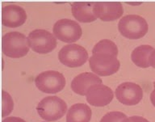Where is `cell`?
<instances>
[{"instance_id": "6da1fadb", "label": "cell", "mask_w": 155, "mask_h": 122, "mask_svg": "<svg viewBox=\"0 0 155 122\" xmlns=\"http://www.w3.org/2000/svg\"><path fill=\"white\" fill-rule=\"evenodd\" d=\"M2 49L6 56L12 58H23L29 51L28 37L19 32H11L2 37Z\"/></svg>"}, {"instance_id": "7a4b0ae2", "label": "cell", "mask_w": 155, "mask_h": 122, "mask_svg": "<svg viewBox=\"0 0 155 122\" xmlns=\"http://www.w3.org/2000/svg\"><path fill=\"white\" fill-rule=\"evenodd\" d=\"M118 29L123 37L131 40L140 39L149 29L147 21L137 15H128L120 19Z\"/></svg>"}, {"instance_id": "3957f363", "label": "cell", "mask_w": 155, "mask_h": 122, "mask_svg": "<svg viewBox=\"0 0 155 122\" xmlns=\"http://www.w3.org/2000/svg\"><path fill=\"white\" fill-rule=\"evenodd\" d=\"M39 116L46 121H55L65 116L66 103L58 96H47L41 100L36 107Z\"/></svg>"}, {"instance_id": "277c9868", "label": "cell", "mask_w": 155, "mask_h": 122, "mask_svg": "<svg viewBox=\"0 0 155 122\" xmlns=\"http://www.w3.org/2000/svg\"><path fill=\"white\" fill-rule=\"evenodd\" d=\"M91 71L99 76H108L116 73L120 63L117 56L106 53L93 54L89 60Z\"/></svg>"}, {"instance_id": "5b68a950", "label": "cell", "mask_w": 155, "mask_h": 122, "mask_svg": "<svg viewBox=\"0 0 155 122\" xmlns=\"http://www.w3.org/2000/svg\"><path fill=\"white\" fill-rule=\"evenodd\" d=\"M36 87L42 92L55 94L60 92L65 86V78L62 74L55 71L42 72L35 78Z\"/></svg>"}, {"instance_id": "8992f818", "label": "cell", "mask_w": 155, "mask_h": 122, "mask_svg": "<svg viewBox=\"0 0 155 122\" xmlns=\"http://www.w3.org/2000/svg\"><path fill=\"white\" fill-rule=\"evenodd\" d=\"M29 46L38 54H48L57 47V39L50 32L45 29H35L28 37Z\"/></svg>"}, {"instance_id": "52a82bcc", "label": "cell", "mask_w": 155, "mask_h": 122, "mask_svg": "<svg viewBox=\"0 0 155 122\" xmlns=\"http://www.w3.org/2000/svg\"><path fill=\"white\" fill-rule=\"evenodd\" d=\"M58 58L61 63L68 67H79L87 61L88 53L84 47L77 44H70L61 49Z\"/></svg>"}, {"instance_id": "ba28073f", "label": "cell", "mask_w": 155, "mask_h": 122, "mask_svg": "<svg viewBox=\"0 0 155 122\" xmlns=\"http://www.w3.org/2000/svg\"><path fill=\"white\" fill-rule=\"evenodd\" d=\"M53 34L56 38L66 43L77 41L82 37V28L76 21L70 19H61L53 25Z\"/></svg>"}, {"instance_id": "9c48e42d", "label": "cell", "mask_w": 155, "mask_h": 122, "mask_svg": "<svg viewBox=\"0 0 155 122\" xmlns=\"http://www.w3.org/2000/svg\"><path fill=\"white\" fill-rule=\"evenodd\" d=\"M116 99L124 105H136L142 100L143 90L137 83L125 82L116 90Z\"/></svg>"}, {"instance_id": "30bf717a", "label": "cell", "mask_w": 155, "mask_h": 122, "mask_svg": "<svg viewBox=\"0 0 155 122\" xmlns=\"http://www.w3.org/2000/svg\"><path fill=\"white\" fill-rule=\"evenodd\" d=\"M93 12L103 21H113L121 17L124 8L120 2H94Z\"/></svg>"}, {"instance_id": "8fae6325", "label": "cell", "mask_w": 155, "mask_h": 122, "mask_svg": "<svg viewBox=\"0 0 155 122\" xmlns=\"http://www.w3.org/2000/svg\"><path fill=\"white\" fill-rule=\"evenodd\" d=\"M87 100L90 104L94 107H104L111 102L114 94L111 88L102 83L94 84L88 89Z\"/></svg>"}, {"instance_id": "7c38bea8", "label": "cell", "mask_w": 155, "mask_h": 122, "mask_svg": "<svg viewBox=\"0 0 155 122\" xmlns=\"http://www.w3.org/2000/svg\"><path fill=\"white\" fill-rule=\"evenodd\" d=\"M27 20V13L24 9L17 5H7L2 9V25L8 28L21 26Z\"/></svg>"}, {"instance_id": "4fadbf2b", "label": "cell", "mask_w": 155, "mask_h": 122, "mask_svg": "<svg viewBox=\"0 0 155 122\" xmlns=\"http://www.w3.org/2000/svg\"><path fill=\"white\" fill-rule=\"evenodd\" d=\"M99 83H102V79L97 74L85 72L74 77L71 82V89L78 95H86L91 86Z\"/></svg>"}, {"instance_id": "5bb4252c", "label": "cell", "mask_w": 155, "mask_h": 122, "mask_svg": "<svg viewBox=\"0 0 155 122\" xmlns=\"http://www.w3.org/2000/svg\"><path fill=\"white\" fill-rule=\"evenodd\" d=\"M94 2H74L71 5L74 17L79 22L91 23L96 20L93 12Z\"/></svg>"}, {"instance_id": "9a60e30c", "label": "cell", "mask_w": 155, "mask_h": 122, "mask_svg": "<svg viewBox=\"0 0 155 122\" xmlns=\"http://www.w3.org/2000/svg\"><path fill=\"white\" fill-rule=\"evenodd\" d=\"M92 112L86 104H75L68 110L66 122H90Z\"/></svg>"}, {"instance_id": "2e32d148", "label": "cell", "mask_w": 155, "mask_h": 122, "mask_svg": "<svg viewBox=\"0 0 155 122\" xmlns=\"http://www.w3.org/2000/svg\"><path fill=\"white\" fill-rule=\"evenodd\" d=\"M154 49L148 45H143L133 49L131 58L136 66L140 68H148L150 66V55Z\"/></svg>"}, {"instance_id": "e0dca14e", "label": "cell", "mask_w": 155, "mask_h": 122, "mask_svg": "<svg viewBox=\"0 0 155 122\" xmlns=\"http://www.w3.org/2000/svg\"><path fill=\"white\" fill-rule=\"evenodd\" d=\"M98 53H106V54H113L115 56L118 55V48L113 41L110 40L104 39L99 41L92 49V54Z\"/></svg>"}, {"instance_id": "ac0fdd59", "label": "cell", "mask_w": 155, "mask_h": 122, "mask_svg": "<svg viewBox=\"0 0 155 122\" xmlns=\"http://www.w3.org/2000/svg\"><path fill=\"white\" fill-rule=\"evenodd\" d=\"M2 117H5L12 112L14 107V103L12 96L5 91H2Z\"/></svg>"}, {"instance_id": "d6986e66", "label": "cell", "mask_w": 155, "mask_h": 122, "mask_svg": "<svg viewBox=\"0 0 155 122\" xmlns=\"http://www.w3.org/2000/svg\"><path fill=\"white\" fill-rule=\"evenodd\" d=\"M127 118L124 113L121 112H110L102 117L100 122H121Z\"/></svg>"}, {"instance_id": "ffe728a7", "label": "cell", "mask_w": 155, "mask_h": 122, "mask_svg": "<svg viewBox=\"0 0 155 122\" xmlns=\"http://www.w3.org/2000/svg\"><path fill=\"white\" fill-rule=\"evenodd\" d=\"M121 122H150L148 120L142 117H137V116H134V117H127L125 119L122 120Z\"/></svg>"}, {"instance_id": "44dd1931", "label": "cell", "mask_w": 155, "mask_h": 122, "mask_svg": "<svg viewBox=\"0 0 155 122\" xmlns=\"http://www.w3.org/2000/svg\"><path fill=\"white\" fill-rule=\"evenodd\" d=\"M2 122H26L24 120L15 117H7L6 119L2 120Z\"/></svg>"}, {"instance_id": "7402d4cb", "label": "cell", "mask_w": 155, "mask_h": 122, "mask_svg": "<svg viewBox=\"0 0 155 122\" xmlns=\"http://www.w3.org/2000/svg\"><path fill=\"white\" fill-rule=\"evenodd\" d=\"M150 66H152L155 69V49L152 52V54L150 55Z\"/></svg>"}, {"instance_id": "603a6c76", "label": "cell", "mask_w": 155, "mask_h": 122, "mask_svg": "<svg viewBox=\"0 0 155 122\" xmlns=\"http://www.w3.org/2000/svg\"><path fill=\"white\" fill-rule=\"evenodd\" d=\"M150 100H151V103L155 107V87H154V90L153 91L151 94H150Z\"/></svg>"}, {"instance_id": "cb8c5ba5", "label": "cell", "mask_w": 155, "mask_h": 122, "mask_svg": "<svg viewBox=\"0 0 155 122\" xmlns=\"http://www.w3.org/2000/svg\"><path fill=\"white\" fill-rule=\"evenodd\" d=\"M129 3V4H134V5H137V4H140V3Z\"/></svg>"}, {"instance_id": "d4e9b609", "label": "cell", "mask_w": 155, "mask_h": 122, "mask_svg": "<svg viewBox=\"0 0 155 122\" xmlns=\"http://www.w3.org/2000/svg\"><path fill=\"white\" fill-rule=\"evenodd\" d=\"M153 86H154V87H155V82H154V83H153Z\"/></svg>"}]
</instances>
